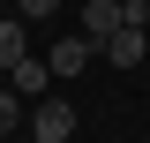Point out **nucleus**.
Listing matches in <instances>:
<instances>
[{"mask_svg": "<svg viewBox=\"0 0 150 143\" xmlns=\"http://www.w3.org/2000/svg\"><path fill=\"white\" fill-rule=\"evenodd\" d=\"M30 136L38 143H68L75 136V106L68 98H30Z\"/></svg>", "mask_w": 150, "mask_h": 143, "instance_id": "1", "label": "nucleus"}, {"mask_svg": "<svg viewBox=\"0 0 150 143\" xmlns=\"http://www.w3.org/2000/svg\"><path fill=\"white\" fill-rule=\"evenodd\" d=\"M45 75H53V60H38V53H23L15 68H8V90H15V98H45Z\"/></svg>", "mask_w": 150, "mask_h": 143, "instance_id": "2", "label": "nucleus"}, {"mask_svg": "<svg viewBox=\"0 0 150 143\" xmlns=\"http://www.w3.org/2000/svg\"><path fill=\"white\" fill-rule=\"evenodd\" d=\"M143 45H150L143 23H120V30L105 38V60H112V68H135V60H143Z\"/></svg>", "mask_w": 150, "mask_h": 143, "instance_id": "3", "label": "nucleus"}, {"mask_svg": "<svg viewBox=\"0 0 150 143\" xmlns=\"http://www.w3.org/2000/svg\"><path fill=\"white\" fill-rule=\"evenodd\" d=\"M90 53H98L90 38H53V53H45V60H53V75H83V68H90Z\"/></svg>", "mask_w": 150, "mask_h": 143, "instance_id": "4", "label": "nucleus"}, {"mask_svg": "<svg viewBox=\"0 0 150 143\" xmlns=\"http://www.w3.org/2000/svg\"><path fill=\"white\" fill-rule=\"evenodd\" d=\"M112 30H120V0H90V8H83V38H90V45H105Z\"/></svg>", "mask_w": 150, "mask_h": 143, "instance_id": "5", "label": "nucleus"}, {"mask_svg": "<svg viewBox=\"0 0 150 143\" xmlns=\"http://www.w3.org/2000/svg\"><path fill=\"white\" fill-rule=\"evenodd\" d=\"M23 53H30V30L23 23H0V68H15Z\"/></svg>", "mask_w": 150, "mask_h": 143, "instance_id": "6", "label": "nucleus"}, {"mask_svg": "<svg viewBox=\"0 0 150 143\" xmlns=\"http://www.w3.org/2000/svg\"><path fill=\"white\" fill-rule=\"evenodd\" d=\"M15 8H23V23H53L60 15V0H15Z\"/></svg>", "mask_w": 150, "mask_h": 143, "instance_id": "7", "label": "nucleus"}, {"mask_svg": "<svg viewBox=\"0 0 150 143\" xmlns=\"http://www.w3.org/2000/svg\"><path fill=\"white\" fill-rule=\"evenodd\" d=\"M15 121H23V98H15V90H0V136H8Z\"/></svg>", "mask_w": 150, "mask_h": 143, "instance_id": "8", "label": "nucleus"}]
</instances>
